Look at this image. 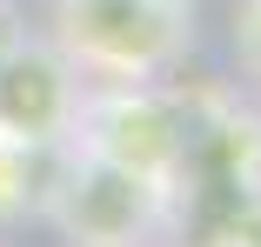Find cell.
<instances>
[{"label": "cell", "instance_id": "obj_6", "mask_svg": "<svg viewBox=\"0 0 261 247\" xmlns=\"http://www.w3.org/2000/svg\"><path fill=\"white\" fill-rule=\"evenodd\" d=\"M234 54L248 74H261V0H234Z\"/></svg>", "mask_w": 261, "mask_h": 247}, {"label": "cell", "instance_id": "obj_3", "mask_svg": "<svg viewBox=\"0 0 261 247\" xmlns=\"http://www.w3.org/2000/svg\"><path fill=\"white\" fill-rule=\"evenodd\" d=\"M40 214H54L74 247H147V234L168 214V194L108 167V161H94V154L61 147V167H54Z\"/></svg>", "mask_w": 261, "mask_h": 247}, {"label": "cell", "instance_id": "obj_7", "mask_svg": "<svg viewBox=\"0 0 261 247\" xmlns=\"http://www.w3.org/2000/svg\"><path fill=\"white\" fill-rule=\"evenodd\" d=\"M14 40H27V14L14 7V0H0V54H7Z\"/></svg>", "mask_w": 261, "mask_h": 247}, {"label": "cell", "instance_id": "obj_2", "mask_svg": "<svg viewBox=\"0 0 261 247\" xmlns=\"http://www.w3.org/2000/svg\"><path fill=\"white\" fill-rule=\"evenodd\" d=\"M67 147L161 187L168 201H174V180L188 174V120L168 107L161 87H81Z\"/></svg>", "mask_w": 261, "mask_h": 247}, {"label": "cell", "instance_id": "obj_5", "mask_svg": "<svg viewBox=\"0 0 261 247\" xmlns=\"http://www.w3.org/2000/svg\"><path fill=\"white\" fill-rule=\"evenodd\" d=\"M54 167H61V154H40V147H20V140L0 134V227H14V221L47 207Z\"/></svg>", "mask_w": 261, "mask_h": 247}, {"label": "cell", "instance_id": "obj_1", "mask_svg": "<svg viewBox=\"0 0 261 247\" xmlns=\"http://www.w3.org/2000/svg\"><path fill=\"white\" fill-rule=\"evenodd\" d=\"M47 40L87 87H161L194 54V0H54Z\"/></svg>", "mask_w": 261, "mask_h": 247}, {"label": "cell", "instance_id": "obj_4", "mask_svg": "<svg viewBox=\"0 0 261 247\" xmlns=\"http://www.w3.org/2000/svg\"><path fill=\"white\" fill-rule=\"evenodd\" d=\"M81 74L61 60V47L47 34H27L0 54V134L40 147V154H61L74 114H81Z\"/></svg>", "mask_w": 261, "mask_h": 247}]
</instances>
